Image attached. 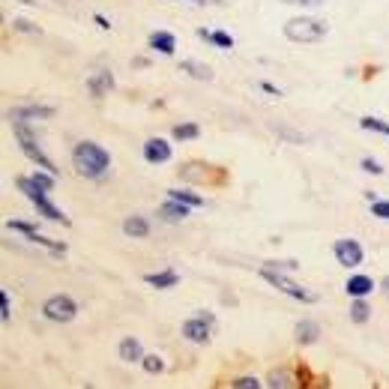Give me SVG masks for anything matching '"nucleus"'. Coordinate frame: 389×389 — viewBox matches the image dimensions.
I'll return each instance as SVG.
<instances>
[{
    "label": "nucleus",
    "mask_w": 389,
    "mask_h": 389,
    "mask_svg": "<svg viewBox=\"0 0 389 389\" xmlns=\"http://www.w3.org/2000/svg\"><path fill=\"white\" fill-rule=\"evenodd\" d=\"M69 162L72 171L90 183H105L111 177V153L99 141H75L69 150Z\"/></svg>",
    "instance_id": "1"
},
{
    "label": "nucleus",
    "mask_w": 389,
    "mask_h": 389,
    "mask_svg": "<svg viewBox=\"0 0 389 389\" xmlns=\"http://www.w3.org/2000/svg\"><path fill=\"white\" fill-rule=\"evenodd\" d=\"M15 189H19V192L27 198L33 207H36V213H39V216H43L45 222H54V225H63V228H69V225H72L69 216H66L60 207L51 201V195L43 192V189L33 183V177H24V174H21V177H15Z\"/></svg>",
    "instance_id": "2"
},
{
    "label": "nucleus",
    "mask_w": 389,
    "mask_h": 389,
    "mask_svg": "<svg viewBox=\"0 0 389 389\" xmlns=\"http://www.w3.org/2000/svg\"><path fill=\"white\" fill-rule=\"evenodd\" d=\"M281 33L294 45H314L329 33V24L324 19H314V15H294L281 24Z\"/></svg>",
    "instance_id": "3"
},
{
    "label": "nucleus",
    "mask_w": 389,
    "mask_h": 389,
    "mask_svg": "<svg viewBox=\"0 0 389 389\" xmlns=\"http://www.w3.org/2000/svg\"><path fill=\"white\" fill-rule=\"evenodd\" d=\"M10 126H12L15 141H19V150L27 156L36 168H45V171H51L54 177H60V168L51 162V156L43 150V144H39V135H36V129H33V123H10Z\"/></svg>",
    "instance_id": "4"
},
{
    "label": "nucleus",
    "mask_w": 389,
    "mask_h": 389,
    "mask_svg": "<svg viewBox=\"0 0 389 389\" xmlns=\"http://www.w3.org/2000/svg\"><path fill=\"white\" fill-rule=\"evenodd\" d=\"M216 329H219L216 314H213L210 309H198L192 318H186L183 324H180V335L195 347H207L213 342V335H216Z\"/></svg>",
    "instance_id": "5"
},
{
    "label": "nucleus",
    "mask_w": 389,
    "mask_h": 389,
    "mask_svg": "<svg viewBox=\"0 0 389 389\" xmlns=\"http://www.w3.org/2000/svg\"><path fill=\"white\" fill-rule=\"evenodd\" d=\"M180 180H186V183L192 186H225L231 180V174L222 168V165H210V162H201V159H189L180 165Z\"/></svg>",
    "instance_id": "6"
},
{
    "label": "nucleus",
    "mask_w": 389,
    "mask_h": 389,
    "mask_svg": "<svg viewBox=\"0 0 389 389\" xmlns=\"http://www.w3.org/2000/svg\"><path fill=\"white\" fill-rule=\"evenodd\" d=\"M258 276L267 281V285H272L279 294H285V296H291V300L296 303H303V305H314L318 303V294L309 291V287H303V285H296L294 279H287V272H279V270H272V267H258Z\"/></svg>",
    "instance_id": "7"
},
{
    "label": "nucleus",
    "mask_w": 389,
    "mask_h": 389,
    "mask_svg": "<svg viewBox=\"0 0 389 389\" xmlns=\"http://www.w3.org/2000/svg\"><path fill=\"white\" fill-rule=\"evenodd\" d=\"M43 318L48 320V324H57V327H66V324H72V320L78 318V311H81V305L72 300L69 294H51L48 300L43 303Z\"/></svg>",
    "instance_id": "8"
},
{
    "label": "nucleus",
    "mask_w": 389,
    "mask_h": 389,
    "mask_svg": "<svg viewBox=\"0 0 389 389\" xmlns=\"http://www.w3.org/2000/svg\"><path fill=\"white\" fill-rule=\"evenodd\" d=\"M333 258L338 267H344V270H359L362 263H366V249H362L359 239L342 237L333 243Z\"/></svg>",
    "instance_id": "9"
},
{
    "label": "nucleus",
    "mask_w": 389,
    "mask_h": 389,
    "mask_svg": "<svg viewBox=\"0 0 389 389\" xmlns=\"http://www.w3.org/2000/svg\"><path fill=\"white\" fill-rule=\"evenodd\" d=\"M117 90V78H114V69L111 66H96L93 72L87 75V93L93 102H102L108 93Z\"/></svg>",
    "instance_id": "10"
},
{
    "label": "nucleus",
    "mask_w": 389,
    "mask_h": 389,
    "mask_svg": "<svg viewBox=\"0 0 389 389\" xmlns=\"http://www.w3.org/2000/svg\"><path fill=\"white\" fill-rule=\"evenodd\" d=\"M54 114L57 111L51 108V105L24 102V105H15V108L6 111V120H10V123H39V120H51Z\"/></svg>",
    "instance_id": "11"
},
{
    "label": "nucleus",
    "mask_w": 389,
    "mask_h": 389,
    "mask_svg": "<svg viewBox=\"0 0 389 389\" xmlns=\"http://www.w3.org/2000/svg\"><path fill=\"white\" fill-rule=\"evenodd\" d=\"M263 386H270V389H300V386H305V375L303 371H296L294 366H279L263 377Z\"/></svg>",
    "instance_id": "12"
},
{
    "label": "nucleus",
    "mask_w": 389,
    "mask_h": 389,
    "mask_svg": "<svg viewBox=\"0 0 389 389\" xmlns=\"http://www.w3.org/2000/svg\"><path fill=\"white\" fill-rule=\"evenodd\" d=\"M141 156H144L147 165H168L174 159V144L168 138H147L144 144H141Z\"/></svg>",
    "instance_id": "13"
},
{
    "label": "nucleus",
    "mask_w": 389,
    "mask_h": 389,
    "mask_svg": "<svg viewBox=\"0 0 389 389\" xmlns=\"http://www.w3.org/2000/svg\"><path fill=\"white\" fill-rule=\"evenodd\" d=\"M195 207H189L183 201H174V198H165V201L159 204V210H156V219L165 222V225H180V222H186L189 216H192Z\"/></svg>",
    "instance_id": "14"
},
{
    "label": "nucleus",
    "mask_w": 389,
    "mask_h": 389,
    "mask_svg": "<svg viewBox=\"0 0 389 389\" xmlns=\"http://www.w3.org/2000/svg\"><path fill=\"white\" fill-rule=\"evenodd\" d=\"M377 281L371 279V276H366V272H351L347 276V281H344V294H347V300H357V296H371L377 291Z\"/></svg>",
    "instance_id": "15"
},
{
    "label": "nucleus",
    "mask_w": 389,
    "mask_h": 389,
    "mask_svg": "<svg viewBox=\"0 0 389 389\" xmlns=\"http://www.w3.org/2000/svg\"><path fill=\"white\" fill-rule=\"evenodd\" d=\"M320 335H324V327H320L314 318H303L300 324L294 327V338H296V344H300V347L318 344V342H320Z\"/></svg>",
    "instance_id": "16"
},
{
    "label": "nucleus",
    "mask_w": 389,
    "mask_h": 389,
    "mask_svg": "<svg viewBox=\"0 0 389 389\" xmlns=\"http://www.w3.org/2000/svg\"><path fill=\"white\" fill-rule=\"evenodd\" d=\"M144 344H141V338H135V335H123L120 342H117V357H120V362H126V366H141V359H144Z\"/></svg>",
    "instance_id": "17"
},
{
    "label": "nucleus",
    "mask_w": 389,
    "mask_h": 389,
    "mask_svg": "<svg viewBox=\"0 0 389 389\" xmlns=\"http://www.w3.org/2000/svg\"><path fill=\"white\" fill-rule=\"evenodd\" d=\"M147 48L162 57H174L177 54V36H174L171 30H153L150 36H147Z\"/></svg>",
    "instance_id": "18"
},
{
    "label": "nucleus",
    "mask_w": 389,
    "mask_h": 389,
    "mask_svg": "<svg viewBox=\"0 0 389 389\" xmlns=\"http://www.w3.org/2000/svg\"><path fill=\"white\" fill-rule=\"evenodd\" d=\"M144 285H150L153 291H171V287L180 285V272L177 270H156V272H147L144 276Z\"/></svg>",
    "instance_id": "19"
},
{
    "label": "nucleus",
    "mask_w": 389,
    "mask_h": 389,
    "mask_svg": "<svg viewBox=\"0 0 389 389\" xmlns=\"http://www.w3.org/2000/svg\"><path fill=\"white\" fill-rule=\"evenodd\" d=\"M198 39H204L207 45L219 48V51H231L234 48V36H231L228 30H213V27H198Z\"/></svg>",
    "instance_id": "20"
},
{
    "label": "nucleus",
    "mask_w": 389,
    "mask_h": 389,
    "mask_svg": "<svg viewBox=\"0 0 389 389\" xmlns=\"http://www.w3.org/2000/svg\"><path fill=\"white\" fill-rule=\"evenodd\" d=\"M150 231H153V225L147 216H126L123 219V234L132 237V239H147Z\"/></svg>",
    "instance_id": "21"
},
{
    "label": "nucleus",
    "mask_w": 389,
    "mask_h": 389,
    "mask_svg": "<svg viewBox=\"0 0 389 389\" xmlns=\"http://www.w3.org/2000/svg\"><path fill=\"white\" fill-rule=\"evenodd\" d=\"M177 69L183 72V75L195 78V81H213V78H216V72H213L207 63H201V60H189V57L177 63Z\"/></svg>",
    "instance_id": "22"
},
{
    "label": "nucleus",
    "mask_w": 389,
    "mask_h": 389,
    "mask_svg": "<svg viewBox=\"0 0 389 389\" xmlns=\"http://www.w3.org/2000/svg\"><path fill=\"white\" fill-rule=\"evenodd\" d=\"M347 318H351L353 327H366L371 320V305H368V296H357L347 305Z\"/></svg>",
    "instance_id": "23"
},
{
    "label": "nucleus",
    "mask_w": 389,
    "mask_h": 389,
    "mask_svg": "<svg viewBox=\"0 0 389 389\" xmlns=\"http://www.w3.org/2000/svg\"><path fill=\"white\" fill-rule=\"evenodd\" d=\"M201 138V126H198L195 120H183V123H177V126L171 129V141H198Z\"/></svg>",
    "instance_id": "24"
},
{
    "label": "nucleus",
    "mask_w": 389,
    "mask_h": 389,
    "mask_svg": "<svg viewBox=\"0 0 389 389\" xmlns=\"http://www.w3.org/2000/svg\"><path fill=\"white\" fill-rule=\"evenodd\" d=\"M168 198H174V201H183L189 207H204V198L195 192V189H168Z\"/></svg>",
    "instance_id": "25"
},
{
    "label": "nucleus",
    "mask_w": 389,
    "mask_h": 389,
    "mask_svg": "<svg viewBox=\"0 0 389 389\" xmlns=\"http://www.w3.org/2000/svg\"><path fill=\"white\" fill-rule=\"evenodd\" d=\"M30 177H33V183H36L39 189H43V192H48V195L54 192V183H57V177H54L51 171H45V168H36V171L30 174Z\"/></svg>",
    "instance_id": "26"
},
{
    "label": "nucleus",
    "mask_w": 389,
    "mask_h": 389,
    "mask_svg": "<svg viewBox=\"0 0 389 389\" xmlns=\"http://www.w3.org/2000/svg\"><path fill=\"white\" fill-rule=\"evenodd\" d=\"M228 386H234V389H261L263 380L255 377V375H237V377L228 380Z\"/></svg>",
    "instance_id": "27"
},
{
    "label": "nucleus",
    "mask_w": 389,
    "mask_h": 389,
    "mask_svg": "<svg viewBox=\"0 0 389 389\" xmlns=\"http://www.w3.org/2000/svg\"><path fill=\"white\" fill-rule=\"evenodd\" d=\"M141 368L147 371V375H162L165 371V359L159 353H144V359H141Z\"/></svg>",
    "instance_id": "28"
},
{
    "label": "nucleus",
    "mask_w": 389,
    "mask_h": 389,
    "mask_svg": "<svg viewBox=\"0 0 389 389\" xmlns=\"http://www.w3.org/2000/svg\"><path fill=\"white\" fill-rule=\"evenodd\" d=\"M12 30L15 33H24V36H43V27L39 24H33L27 19H12Z\"/></svg>",
    "instance_id": "29"
},
{
    "label": "nucleus",
    "mask_w": 389,
    "mask_h": 389,
    "mask_svg": "<svg viewBox=\"0 0 389 389\" xmlns=\"http://www.w3.org/2000/svg\"><path fill=\"white\" fill-rule=\"evenodd\" d=\"M272 132H276L279 138H285L287 144H305V135H303V132H296V129H291V126H281V123H279V126H272Z\"/></svg>",
    "instance_id": "30"
},
{
    "label": "nucleus",
    "mask_w": 389,
    "mask_h": 389,
    "mask_svg": "<svg viewBox=\"0 0 389 389\" xmlns=\"http://www.w3.org/2000/svg\"><path fill=\"white\" fill-rule=\"evenodd\" d=\"M359 126L366 132H377V135H386L389 138V123H384L380 117H359Z\"/></svg>",
    "instance_id": "31"
},
{
    "label": "nucleus",
    "mask_w": 389,
    "mask_h": 389,
    "mask_svg": "<svg viewBox=\"0 0 389 389\" xmlns=\"http://www.w3.org/2000/svg\"><path fill=\"white\" fill-rule=\"evenodd\" d=\"M263 267H272V270H279V272H296V270H300V261L279 258V261H263Z\"/></svg>",
    "instance_id": "32"
},
{
    "label": "nucleus",
    "mask_w": 389,
    "mask_h": 389,
    "mask_svg": "<svg viewBox=\"0 0 389 389\" xmlns=\"http://www.w3.org/2000/svg\"><path fill=\"white\" fill-rule=\"evenodd\" d=\"M359 168L362 171H366V174H371V177H384V165H380L377 159H371V156H362V159H359Z\"/></svg>",
    "instance_id": "33"
},
{
    "label": "nucleus",
    "mask_w": 389,
    "mask_h": 389,
    "mask_svg": "<svg viewBox=\"0 0 389 389\" xmlns=\"http://www.w3.org/2000/svg\"><path fill=\"white\" fill-rule=\"evenodd\" d=\"M371 216L380 219V222H389V198H377V201H371Z\"/></svg>",
    "instance_id": "34"
},
{
    "label": "nucleus",
    "mask_w": 389,
    "mask_h": 389,
    "mask_svg": "<svg viewBox=\"0 0 389 389\" xmlns=\"http://www.w3.org/2000/svg\"><path fill=\"white\" fill-rule=\"evenodd\" d=\"M10 291H0V320L3 324H10V318H12V309H10Z\"/></svg>",
    "instance_id": "35"
},
{
    "label": "nucleus",
    "mask_w": 389,
    "mask_h": 389,
    "mask_svg": "<svg viewBox=\"0 0 389 389\" xmlns=\"http://www.w3.org/2000/svg\"><path fill=\"white\" fill-rule=\"evenodd\" d=\"M281 3H287V6H300V10H311V6H320L324 0H281Z\"/></svg>",
    "instance_id": "36"
},
{
    "label": "nucleus",
    "mask_w": 389,
    "mask_h": 389,
    "mask_svg": "<svg viewBox=\"0 0 389 389\" xmlns=\"http://www.w3.org/2000/svg\"><path fill=\"white\" fill-rule=\"evenodd\" d=\"M258 87H261V90H263V93H267V96H276V99L281 96V90H279L276 84H272V81H258Z\"/></svg>",
    "instance_id": "37"
},
{
    "label": "nucleus",
    "mask_w": 389,
    "mask_h": 389,
    "mask_svg": "<svg viewBox=\"0 0 389 389\" xmlns=\"http://www.w3.org/2000/svg\"><path fill=\"white\" fill-rule=\"evenodd\" d=\"M93 21H96V27H99V30H111V19H108V15L96 12V15H93Z\"/></svg>",
    "instance_id": "38"
},
{
    "label": "nucleus",
    "mask_w": 389,
    "mask_h": 389,
    "mask_svg": "<svg viewBox=\"0 0 389 389\" xmlns=\"http://www.w3.org/2000/svg\"><path fill=\"white\" fill-rule=\"evenodd\" d=\"M132 66H135V69H147V66H150V57H132Z\"/></svg>",
    "instance_id": "39"
},
{
    "label": "nucleus",
    "mask_w": 389,
    "mask_h": 389,
    "mask_svg": "<svg viewBox=\"0 0 389 389\" xmlns=\"http://www.w3.org/2000/svg\"><path fill=\"white\" fill-rule=\"evenodd\" d=\"M195 6H222V0H189Z\"/></svg>",
    "instance_id": "40"
},
{
    "label": "nucleus",
    "mask_w": 389,
    "mask_h": 389,
    "mask_svg": "<svg viewBox=\"0 0 389 389\" xmlns=\"http://www.w3.org/2000/svg\"><path fill=\"white\" fill-rule=\"evenodd\" d=\"M377 285H380V291H384V294H386V296H389V276H386V279H384V281H377Z\"/></svg>",
    "instance_id": "41"
},
{
    "label": "nucleus",
    "mask_w": 389,
    "mask_h": 389,
    "mask_svg": "<svg viewBox=\"0 0 389 389\" xmlns=\"http://www.w3.org/2000/svg\"><path fill=\"white\" fill-rule=\"evenodd\" d=\"M377 198H380V195H377V192H371V189L366 192V201H368V204H371V201H377Z\"/></svg>",
    "instance_id": "42"
},
{
    "label": "nucleus",
    "mask_w": 389,
    "mask_h": 389,
    "mask_svg": "<svg viewBox=\"0 0 389 389\" xmlns=\"http://www.w3.org/2000/svg\"><path fill=\"white\" fill-rule=\"evenodd\" d=\"M15 3H21V6H36V0H15Z\"/></svg>",
    "instance_id": "43"
}]
</instances>
